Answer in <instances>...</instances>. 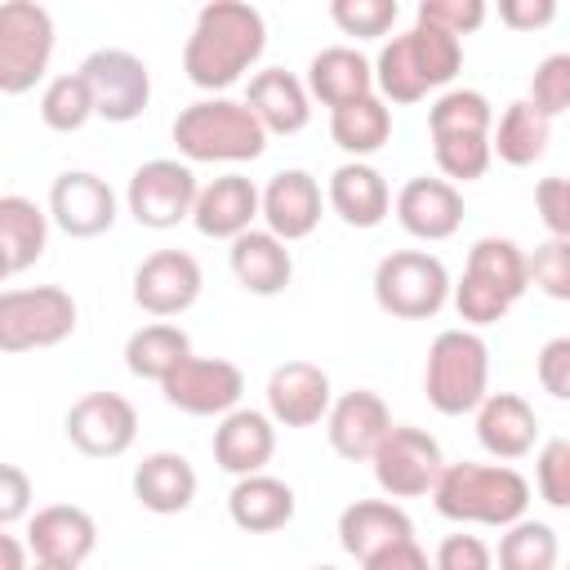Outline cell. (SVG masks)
I'll list each match as a JSON object with an SVG mask.
<instances>
[{
	"label": "cell",
	"instance_id": "obj_1",
	"mask_svg": "<svg viewBox=\"0 0 570 570\" xmlns=\"http://www.w3.org/2000/svg\"><path fill=\"white\" fill-rule=\"evenodd\" d=\"M267 49V22L245 0H209L200 4L191 36L183 45V71L209 98H223Z\"/></svg>",
	"mask_w": 570,
	"mask_h": 570
},
{
	"label": "cell",
	"instance_id": "obj_2",
	"mask_svg": "<svg viewBox=\"0 0 570 570\" xmlns=\"http://www.w3.org/2000/svg\"><path fill=\"white\" fill-rule=\"evenodd\" d=\"M459 67H463V40L441 27L414 22L410 31L383 40V49L374 58V89L387 107L392 102L410 107V102L428 98L432 89L445 94V85L459 76Z\"/></svg>",
	"mask_w": 570,
	"mask_h": 570
},
{
	"label": "cell",
	"instance_id": "obj_3",
	"mask_svg": "<svg viewBox=\"0 0 570 570\" xmlns=\"http://www.w3.org/2000/svg\"><path fill=\"white\" fill-rule=\"evenodd\" d=\"M432 508L459 525L508 530L530 512V481L508 463H445L432 490Z\"/></svg>",
	"mask_w": 570,
	"mask_h": 570
},
{
	"label": "cell",
	"instance_id": "obj_4",
	"mask_svg": "<svg viewBox=\"0 0 570 570\" xmlns=\"http://www.w3.org/2000/svg\"><path fill=\"white\" fill-rule=\"evenodd\" d=\"M174 147L187 165H245L267 151V129L245 98H196L174 116Z\"/></svg>",
	"mask_w": 570,
	"mask_h": 570
},
{
	"label": "cell",
	"instance_id": "obj_5",
	"mask_svg": "<svg viewBox=\"0 0 570 570\" xmlns=\"http://www.w3.org/2000/svg\"><path fill=\"white\" fill-rule=\"evenodd\" d=\"M423 392L428 405L445 419L476 414V405L490 396V343L468 325L441 330L428 347Z\"/></svg>",
	"mask_w": 570,
	"mask_h": 570
},
{
	"label": "cell",
	"instance_id": "obj_6",
	"mask_svg": "<svg viewBox=\"0 0 570 570\" xmlns=\"http://www.w3.org/2000/svg\"><path fill=\"white\" fill-rule=\"evenodd\" d=\"M454 294L445 263L428 249H392L374 267V303L396 321H432Z\"/></svg>",
	"mask_w": 570,
	"mask_h": 570
},
{
	"label": "cell",
	"instance_id": "obj_7",
	"mask_svg": "<svg viewBox=\"0 0 570 570\" xmlns=\"http://www.w3.org/2000/svg\"><path fill=\"white\" fill-rule=\"evenodd\" d=\"M80 307L62 285H27L0 294V352H40L76 334Z\"/></svg>",
	"mask_w": 570,
	"mask_h": 570
},
{
	"label": "cell",
	"instance_id": "obj_8",
	"mask_svg": "<svg viewBox=\"0 0 570 570\" xmlns=\"http://www.w3.org/2000/svg\"><path fill=\"white\" fill-rule=\"evenodd\" d=\"M53 58V18L45 4L4 0L0 4V94L18 98L36 89Z\"/></svg>",
	"mask_w": 570,
	"mask_h": 570
},
{
	"label": "cell",
	"instance_id": "obj_9",
	"mask_svg": "<svg viewBox=\"0 0 570 570\" xmlns=\"http://www.w3.org/2000/svg\"><path fill=\"white\" fill-rule=\"evenodd\" d=\"M196 200H200L196 169L187 160H174V156L142 160L129 174V187H125V205H129L134 223L151 227V232H169L183 218H191Z\"/></svg>",
	"mask_w": 570,
	"mask_h": 570
},
{
	"label": "cell",
	"instance_id": "obj_10",
	"mask_svg": "<svg viewBox=\"0 0 570 570\" xmlns=\"http://www.w3.org/2000/svg\"><path fill=\"white\" fill-rule=\"evenodd\" d=\"M370 463H374V481L387 499H423V494L432 499L436 476L445 472L441 441L414 423H396Z\"/></svg>",
	"mask_w": 570,
	"mask_h": 570
},
{
	"label": "cell",
	"instance_id": "obj_11",
	"mask_svg": "<svg viewBox=\"0 0 570 570\" xmlns=\"http://www.w3.org/2000/svg\"><path fill=\"white\" fill-rule=\"evenodd\" d=\"M165 405H174L178 414L191 419H223L232 410H240L245 396V374L236 361L227 356H191L183 361L165 383H160Z\"/></svg>",
	"mask_w": 570,
	"mask_h": 570
},
{
	"label": "cell",
	"instance_id": "obj_12",
	"mask_svg": "<svg viewBox=\"0 0 570 570\" xmlns=\"http://www.w3.org/2000/svg\"><path fill=\"white\" fill-rule=\"evenodd\" d=\"M76 71L89 80L94 107L107 125H129L151 102V67L129 49H94Z\"/></svg>",
	"mask_w": 570,
	"mask_h": 570
},
{
	"label": "cell",
	"instance_id": "obj_13",
	"mask_svg": "<svg viewBox=\"0 0 570 570\" xmlns=\"http://www.w3.org/2000/svg\"><path fill=\"white\" fill-rule=\"evenodd\" d=\"M62 428L85 459H120L138 441V410L120 392H85L67 410Z\"/></svg>",
	"mask_w": 570,
	"mask_h": 570
},
{
	"label": "cell",
	"instance_id": "obj_14",
	"mask_svg": "<svg viewBox=\"0 0 570 570\" xmlns=\"http://www.w3.org/2000/svg\"><path fill=\"white\" fill-rule=\"evenodd\" d=\"M200 289H205V272L187 249H156L134 267V303L156 321L196 307Z\"/></svg>",
	"mask_w": 570,
	"mask_h": 570
},
{
	"label": "cell",
	"instance_id": "obj_15",
	"mask_svg": "<svg viewBox=\"0 0 570 570\" xmlns=\"http://www.w3.org/2000/svg\"><path fill=\"white\" fill-rule=\"evenodd\" d=\"M49 218L71 240H94L116 223V191L94 169H62L49 187Z\"/></svg>",
	"mask_w": 570,
	"mask_h": 570
},
{
	"label": "cell",
	"instance_id": "obj_16",
	"mask_svg": "<svg viewBox=\"0 0 570 570\" xmlns=\"http://www.w3.org/2000/svg\"><path fill=\"white\" fill-rule=\"evenodd\" d=\"M392 410L379 392L370 387H352L343 396H334L330 405V419H325V436H330V450L347 463H370L379 454V445L387 441L392 432Z\"/></svg>",
	"mask_w": 570,
	"mask_h": 570
},
{
	"label": "cell",
	"instance_id": "obj_17",
	"mask_svg": "<svg viewBox=\"0 0 570 570\" xmlns=\"http://www.w3.org/2000/svg\"><path fill=\"white\" fill-rule=\"evenodd\" d=\"M334 387L312 361H281L267 374V414L276 428H316L330 419Z\"/></svg>",
	"mask_w": 570,
	"mask_h": 570
},
{
	"label": "cell",
	"instance_id": "obj_18",
	"mask_svg": "<svg viewBox=\"0 0 570 570\" xmlns=\"http://www.w3.org/2000/svg\"><path fill=\"white\" fill-rule=\"evenodd\" d=\"M325 205L330 200L321 196V183L307 169H281L263 187V227L272 236H281L285 245L307 240L321 227Z\"/></svg>",
	"mask_w": 570,
	"mask_h": 570
},
{
	"label": "cell",
	"instance_id": "obj_19",
	"mask_svg": "<svg viewBox=\"0 0 570 570\" xmlns=\"http://www.w3.org/2000/svg\"><path fill=\"white\" fill-rule=\"evenodd\" d=\"M254 218H263V187H254V178L245 174H218L200 187V200H196V232L209 236V240H236L245 232H254Z\"/></svg>",
	"mask_w": 570,
	"mask_h": 570
},
{
	"label": "cell",
	"instance_id": "obj_20",
	"mask_svg": "<svg viewBox=\"0 0 570 570\" xmlns=\"http://www.w3.org/2000/svg\"><path fill=\"white\" fill-rule=\"evenodd\" d=\"M27 548L45 566H85L98 548V525L76 503H49L27 521Z\"/></svg>",
	"mask_w": 570,
	"mask_h": 570
},
{
	"label": "cell",
	"instance_id": "obj_21",
	"mask_svg": "<svg viewBox=\"0 0 570 570\" xmlns=\"http://www.w3.org/2000/svg\"><path fill=\"white\" fill-rule=\"evenodd\" d=\"M392 209H396V223L414 240H428V245L432 240H450L463 227V191L454 183H445V178L419 174V178L401 183Z\"/></svg>",
	"mask_w": 570,
	"mask_h": 570
},
{
	"label": "cell",
	"instance_id": "obj_22",
	"mask_svg": "<svg viewBox=\"0 0 570 570\" xmlns=\"http://www.w3.org/2000/svg\"><path fill=\"white\" fill-rule=\"evenodd\" d=\"M209 450H214V463H218L227 476H236V481H240V476H254V472H263V468L272 463V454H276V423H272L267 410L240 405V410H232V414L218 419Z\"/></svg>",
	"mask_w": 570,
	"mask_h": 570
},
{
	"label": "cell",
	"instance_id": "obj_23",
	"mask_svg": "<svg viewBox=\"0 0 570 570\" xmlns=\"http://www.w3.org/2000/svg\"><path fill=\"white\" fill-rule=\"evenodd\" d=\"M405 539H414V521L396 499H356L338 512V543L361 566Z\"/></svg>",
	"mask_w": 570,
	"mask_h": 570
},
{
	"label": "cell",
	"instance_id": "obj_24",
	"mask_svg": "<svg viewBox=\"0 0 570 570\" xmlns=\"http://www.w3.org/2000/svg\"><path fill=\"white\" fill-rule=\"evenodd\" d=\"M476 441L485 454H494L499 463L525 459L539 441V414L525 396L517 392H490L476 405Z\"/></svg>",
	"mask_w": 570,
	"mask_h": 570
},
{
	"label": "cell",
	"instance_id": "obj_25",
	"mask_svg": "<svg viewBox=\"0 0 570 570\" xmlns=\"http://www.w3.org/2000/svg\"><path fill=\"white\" fill-rule=\"evenodd\" d=\"M245 107L258 116V125L267 134H303L307 120H312V94H307V80H298L294 71L285 67H267V71H254L249 76V89H245Z\"/></svg>",
	"mask_w": 570,
	"mask_h": 570
},
{
	"label": "cell",
	"instance_id": "obj_26",
	"mask_svg": "<svg viewBox=\"0 0 570 570\" xmlns=\"http://www.w3.org/2000/svg\"><path fill=\"white\" fill-rule=\"evenodd\" d=\"M325 200H330V209L347 223V227H361V232H370V227H379L387 214H392V187H387V178L370 165V160H343L334 174H330V183H325Z\"/></svg>",
	"mask_w": 570,
	"mask_h": 570
},
{
	"label": "cell",
	"instance_id": "obj_27",
	"mask_svg": "<svg viewBox=\"0 0 570 570\" xmlns=\"http://www.w3.org/2000/svg\"><path fill=\"white\" fill-rule=\"evenodd\" d=\"M227 263H232V276L245 294H258V298H276L289 289L294 281V254L281 236H272L267 227H254L245 236L232 240L227 249Z\"/></svg>",
	"mask_w": 570,
	"mask_h": 570
},
{
	"label": "cell",
	"instance_id": "obj_28",
	"mask_svg": "<svg viewBox=\"0 0 570 570\" xmlns=\"http://www.w3.org/2000/svg\"><path fill=\"white\" fill-rule=\"evenodd\" d=\"M307 94L330 111L361 102V98L379 94L374 89V62L352 45H325L307 62Z\"/></svg>",
	"mask_w": 570,
	"mask_h": 570
},
{
	"label": "cell",
	"instance_id": "obj_29",
	"mask_svg": "<svg viewBox=\"0 0 570 570\" xmlns=\"http://www.w3.org/2000/svg\"><path fill=\"white\" fill-rule=\"evenodd\" d=\"M196 468L187 454L178 450H151L142 454V463L134 468V499L156 512V517H174V512H187L191 499H196Z\"/></svg>",
	"mask_w": 570,
	"mask_h": 570
},
{
	"label": "cell",
	"instance_id": "obj_30",
	"mask_svg": "<svg viewBox=\"0 0 570 570\" xmlns=\"http://www.w3.org/2000/svg\"><path fill=\"white\" fill-rule=\"evenodd\" d=\"M294 490L272 476V472H254V476H240L232 490H227V517L236 530L245 534H272V530H285L294 521Z\"/></svg>",
	"mask_w": 570,
	"mask_h": 570
},
{
	"label": "cell",
	"instance_id": "obj_31",
	"mask_svg": "<svg viewBox=\"0 0 570 570\" xmlns=\"http://www.w3.org/2000/svg\"><path fill=\"white\" fill-rule=\"evenodd\" d=\"M49 214L31 200V196H0V267L4 276H22L49 245Z\"/></svg>",
	"mask_w": 570,
	"mask_h": 570
},
{
	"label": "cell",
	"instance_id": "obj_32",
	"mask_svg": "<svg viewBox=\"0 0 570 570\" xmlns=\"http://www.w3.org/2000/svg\"><path fill=\"white\" fill-rule=\"evenodd\" d=\"M548 142H552V120H548L530 98L508 102L503 116L494 120V134H490L494 156H499L503 165H512V169H525V165L543 160Z\"/></svg>",
	"mask_w": 570,
	"mask_h": 570
},
{
	"label": "cell",
	"instance_id": "obj_33",
	"mask_svg": "<svg viewBox=\"0 0 570 570\" xmlns=\"http://www.w3.org/2000/svg\"><path fill=\"white\" fill-rule=\"evenodd\" d=\"M191 338L187 330L169 325V321H151L142 330L129 334L125 343V365L134 379H147V383H165L183 361H191Z\"/></svg>",
	"mask_w": 570,
	"mask_h": 570
},
{
	"label": "cell",
	"instance_id": "obj_34",
	"mask_svg": "<svg viewBox=\"0 0 570 570\" xmlns=\"http://www.w3.org/2000/svg\"><path fill=\"white\" fill-rule=\"evenodd\" d=\"M330 138L352 160H365V156L387 147V138H392V107L379 94H370L361 102H347V107L330 111Z\"/></svg>",
	"mask_w": 570,
	"mask_h": 570
},
{
	"label": "cell",
	"instance_id": "obj_35",
	"mask_svg": "<svg viewBox=\"0 0 570 570\" xmlns=\"http://www.w3.org/2000/svg\"><path fill=\"white\" fill-rule=\"evenodd\" d=\"M463 272H472L485 285L503 289L512 303L530 289V254L517 240H508V236H481V240H472Z\"/></svg>",
	"mask_w": 570,
	"mask_h": 570
},
{
	"label": "cell",
	"instance_id": "obj_36",
	"mask_svg": "<svg viewBox=\"0 0 570 570\" xmlns=\"http://www.w3.org/2000/svg\"><path fill=\"white\" fill-rule=\"evenodd\" d=\"M428 134L432 138H490L494 107L481 89H445L428 107Z\"/></svg>",
	"mask_w": 570,
	"mask_h": 570
},
{
	"label": "cell",
	"instance_id": "obj_37",
	"mask_svg": "<svg viewBox=\"0 0 570 570\" xmlns=\"http://www.w3.org/2000/svg\"><path fill=\"white\" fill-rule=\"evenodd\" d=\"M557 557H561L557 530L534 517H521L517 525H508L494 548L499 570H557Z\"/></svg>",
	"mask_w": 570,
	"mask_h": 570
},
{
	"label": "cell",
	"instance_id": "obj_38",
	"mask_svg": "<svg viewBox=\"0 0 570 570\" xmlns=\"http://www.w3.org/2000/svg\"><path fill=\"white\" fill-rule=\"evenodd\" d=\"M94 116H98L94 89H89V80H85L80 71H62V76L45 80V89H40V120H45L53 134H76V129H85Z\"/></svg>",
	"mask_w": 570,
	"mask_h": 570
},
{
	"label": "cell",
	"instance_id": "obj_39",
	"mask_svg": "<svg viewBox=\"0 0 570 570\" xmlns=\"http://www.w3.org/2000/svg\"><path fill=\"white\" fill-rule=\"evenodd\" d=\"M432 156H436V169L445 174V183L459 187V183L485 178L494 147H490V138H432Z\"/></svg>",
	"mask_w": 570,
	"mask_h": 570
},
{
	"label": "cell",
	"instance_id": "obj_40",
	"mask_svg": "<svg viewBox=\"0 0 570 570\" xmlns=\"http://www.w3.org/2000/svg\"><path fill=\"white\" fill-rule=\"evenodd\" d=\"M450 303H454V312H459V321H463L468 330H485V325L503 321V316H508V307H512V298H508L503 289L485 285V281H481V276H472V272H463V276L454 281Z\"/></svg>",
	"mask_w": 570,
	"mask_h": 570
},
{
	"label": "cell",
	"instance_id": "obj_41",
	"mask_svg": "<svg viewBox=\"0 0 570 570\" xmlns=\"http://www.w3.org/2000/svg\"><path fill=\"white\" fill-rule=\"evenodd\" d=\"M330 18L343 36H356V40H379L396 27L401 18V4L396 0H334L330 4Z\"/></svg>",
	"mask_w": 570,
	"mask_h": 570
},
{
	"label": "cell",
	"instance_id": "obj_42",
	"mask_svg": "<svg viewBox=\"0 0 570 570\" xmlns=\"http://www.w3.org/2000/svg\"><path fill=\"white\" fill-rule=\"evenodd\" d=\"M548 120L570 111V53H548L530 71V94H525Z\"/></svg>",
	"mask_w": 570,
	"mask_h": 570
},
{
	"label": "cell",
	"instance_id": "obj_43",
	"mask_svg": "<svg viewBox=\"0 0 570 570\" xmlns=\"http://www.w3.org/2000/svg\"><path fill=\"white\" fill-rule=\"evenodd\" d=\"M530 285L557 303H570V240H539L530 249Z\"/></svg>",
	"mask_w": 570,
	"mask_h": 570
},
{
	"label": "cell",
	"instance_id": "obj_44",
	"mask_svg": "<svg viewBox=\"0 0 570 570\" xmlns=\"http://www.w3.org/2000/svg\"><path fill=\"white\" fill-rule=\"evenodd\" d=\"M534 485H539V499L570 512V441L552 436L539 445V459H534Z\"/></svg>",
	"mask_w": 570,
	"mask_h": 570
},
{
	"label": "cell",
	"instance_id": "obj_45",
	"mask_svg": "<svg viewBox=\"0 0 570 570\" xmlns=\"http://www.w3.org/2000/svg\"><path fill=\"white\" fill-rule=\"evenodd\" d=\"M485 0H419L414 9V22H428V27H441L450 36H472L481 22H485Z\"/></svg>",
	"mask_w": 570,
	"mask_h": 570
},
{
	"label": "cell",
	"instance_id": "obj_46",
	"mask_svg": "<svg viewBox=\"0 0 570 570\" xmlns=\"http://www.w3.org/2000/svg\"><path fill=\"white\" fill-rule=\"evenodd\" d=\"M534 209H539L548 236L570 240V178L566 174H548L534 183Z\"/></svg>",
	"mask_w": 570,
	"mask_h": 570
},
{
	"label": "cell",
	"instance_id": "obj_47",
	"mask_svg": "<svg viewBox=\"0 0 570 570\" xmlns=\"http://www.w3.org/2000/svg\"><path fill=\"white\" fill-rule=\"evenodd\" d=\"M534 379L548 396L570 401V334H557L534 352Z\"/></svg>",
	"mask_w": 570,
	"mask_h": 570
},
{
	"label": "cell",
	"instance_id": "obj_48",
	"mask_svg": "<svg viewBox=\"0 0 570 570\" xmlns=\"http://www.w3.org/2000/svg\"><path fill=\"white\" fill-rule=\"evenodd\" d=\"M436 570H494V552L476 534H445L432 552Z\"/></svg>",
	"mask_w": 570,
	"mask_h": 570
},
{
	"label": "cell",
	"instance_id": "obj_49",
	"mask_svg": "<svg viewBox=\"0 0 570 570\" xmlns=\"http://www.w3.org/2000/svg\"><path fill=\"white\" fill-rule=\"evenodd\" d=\"M27 512H31V476L18 463H4L0 468V525L13 530Z\"/></svg>",
	"mask_w": 570,
	"mask_h": 570
},
{
	"label": "cell",
	"instance_id": "obj_50",
	"mask_svg": "<svg viewBox=\"0 0 570 570\" xmlns=\"http://www.w3.org/2000/svg\"><path fill=\"white\" fill-rule=\"evenodd\" d=\"M499 22L512 31H543L557 22V0H499Z\"/></svg>",
	"mask_w": 570,
	"mask_h": 570
},
{
	"label": "cell",
	"instance_id": "obj_51",
	"mask_svg": "<svg viewBox=\"0 0 570 570\" xmlns=\"http://www.w3.org/2000/svg\"><path fill=\"white\" fill-rule=\"evenodd\" d=\"M361 570H436V566L428 561V552L414 539H405V543H392L379 557H370Z\"/></svg>",
	"mask_w": 570,
	"mask_h": 570
},
{
	"label": "cell",
	"instance_id": "obj_52",
	"mask_svg": "<svg viewBox=\"0 0 570 570\" xmlns=\"http://www.w3.org/2000/svg\"><path fill=\"white\" fill-rule=\"evenodd\" d=\"M0 557H4V561H0V570H31V566H27L31 548H27V539H18L13 530H4V534H0Z\"/></svg>",
	"mask_w": 570,
	"mask_h": 570
},
{
	"label": "cell",
	"instance_id": "obj_53",
	"mask_svg": "<svg viewBox=\"0 0 570 570\" xmlns=\"http://www.w3.org/2000/svg\"><path fill=\"white\" fill-rule=\"evenodd\" d=\"M31 570H76V566H45V561H31Z\"/></svg>",
	"mask_w": 570,
	"mask_h": 570
},
{
	"label": "cell",
	"instance_id": "obj_54",
	"mask_svg": "<svg viewBox=\"0 0 570 570\" xmlns=\"http://www.w3.org/2000/svg\"><path fill=\"white\" fill-rule=\"evenodd\" d=\"M312 570H338V566H312Z\"/></svg>",
	"mask_w": 570,
	"mask_h": 570
},
{
	"label": "cell",
	"instance_id": "obj_55",
	"mask_svg": "<svg viewBox=\"0 0 570 570\" xmlns=\"http://www.w3.org/2000/svg\"><path fill=\"white\" fill-rule=\"evenodd\" d=\"M557 570H570V566H557Z\"/></svg>",
	"mask_w": 570,
	"mask_h": 570
}]
</instances>
